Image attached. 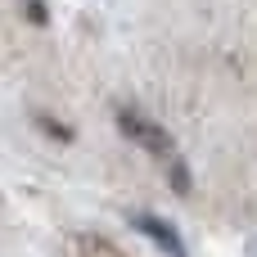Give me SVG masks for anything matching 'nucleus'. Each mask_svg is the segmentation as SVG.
<instances>
[{
	"mask_svg": "<svg viewBox=\"0 0 257 257\" xmlns=\"http://www.w3.org/2000/svg\"><path fill=\"white\" fill-rule=\"evenodd\" d=\"M23 14L32 27H50V5L45 0H23Z\"/></svg>",
	"mask_w": 257,
	"mask_h": 257,
	"instance_id": "nucleus-5",
	"label": "nucleus"
},
{
	"mask_svg": "<svg viewBox=\"0 0 257 257\" xmlns=\"http://www.w3.org/2000/svg\"><path fill=\"white\" fill-rule=\"evenodd\" d=\"M167 181H172V190H176V194H190V190H194L190 163H185L181 154H172V158H167Z\"/></svg>",
	"mask_w": 257,
	"mask_h": 257,
	"instance_id": "nucleus-3",
	"label": "nucleus"
},
{
	"mask_svg": "<svg viewBox=\"0 0 257 257\" xmlns=\"http://www.w3.org/2000/svg\"><path fill=\"white\" fill-rule=\"evenodd\" d=\"M131 221H136V230H140V235H149V239H154V244H158L167 257H190L185 239L176 235V226H172L167 217H158V212H136Z\"/></svg>",
	"mask_w": 257,
	"mask_h": 257,
	"instance_id": "nucleus-2",
	"label": "nucleus"
},
{
	"mask_svg": "<svg viewBox=\"0 0 257 257\" xmlns=\"http://www.w3.org/2000/svg\"><path fill=\"white\" fill-rule=\"evenodd\" d=\"M36 126H41V136H54L59 145H72V140H77V131H72L68 122H59V117H50V113H36Z\"/></svg>",
	"mask_w": 257,
	"mask_h": 257,
	"instance_id": "nucleus-4",
	"label": "nucleus"
},
{
	"mask_svg": "<svg viewBox=\"0 0 257 257\" xmlns=\"http://www.w3.org/2000/svg\"><path fill=\"white\" fill-rule=\"evenodd\" d=\"M113 122H117V131L126 136V140H136L145 154H154V158H172L176 154V145H172V136L154 122V117H145L140 108H131V104H122L117 113H113Z\"/></svg>",
	"mask_w": 257,
	"mask_h": 257,
	"instance_id": "nucleus-1",
	"label": "nucleus"
}]
</instances>
